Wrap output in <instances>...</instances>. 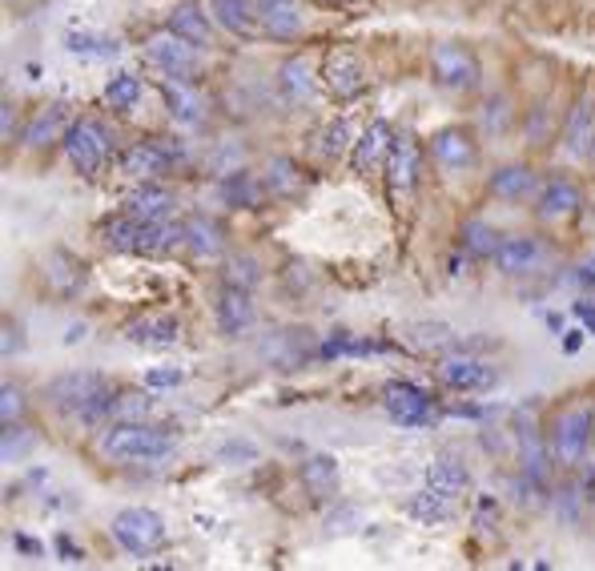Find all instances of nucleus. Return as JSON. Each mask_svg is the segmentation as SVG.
Masks as SVG:
<instances>
[{"label":"nucleus","instance_id":"nucleus-55","mask_svg":"<svg viewBox=\"0 0 595 571\" xmlns=\"http://www.w3.org/2000/svg\"><path fill=\"white\" fill-rule=\"evenodd\" d=\"M77 338H85V326H77V322H73V326H69V331H65V343L73 346V343H77Z\"/></svg>","mask_w":595,"mask_h":571},{"label":"nucleus","instance_id":"nucleus-3","mask_svg":"<svg viewBox=\"0 0 595 571\" xmlns=\"http://www.w3.org/2000/svg\"><path fill=\"white\" fill-rule=\"evenodd\" d=\"M109 250L121 253H170L173 246H186V222H141L133 213H121L101 226Z\"/></svg>","mask_w":595,"mask_h":571},{"label":"nucleus","instance_id":"nucleus-43","mask_svg":"<svg viewBox=\"0 0 595 571\" xmlns=\"http://www.w3.org/2000/svg\"><path fill=\"white\" fill-rule=\"evenodd\" d=\"M563 282H568V286H575V290L595 294V253H587L583 262H575V266L563 274Z\"/></svg>","mask_w":595,"mask_h":571},{"label":"nucleus","instance_id":"nucleus-44","mask_svg":"<svg viewBox=\"0 0 595 571\" xmlns=\"http://www.w3.org/2000/svg\"><path fill=\"white\" fill-rule=\"evenodd\" d=\"M225 282H230V286H241V290H250L253 282H258V262H253V258H234L230 270H225Z\"/></svg>","mask_w":595,"mask_h":571},{"label":"nucleus","instance_id":"nucleus-47","mask_svg":"<svg viewBox=\"0 0 595 571\" xmlns=\"http://www.w3.org/2000/svg\"><path fill=\"white\" fill-rule=\"evenodd\" d=\"M346 137H350V129H346V117H343V121H334L331 129H326V141H322V153H326V158H338V153H346V146H350Z\"/></svg>","mask_w":595,"mask_h":571},{"label":"nucleus","instance_id":"nucleus-30","mask_svg":"<svg viewBox=\"0 0 595 571\" xmlns=\"http://www.w3.org/2000/svg\"><path fill=\"white\" fill-rule=\"evenodd\" d=\"M45 278H49V286H53L57 294L73 298V294L85 286V266H80L77 258H69L65 250H53L49 262H45Z\"/></svg>","mask_w":595,"mask_h":571},{"label":"nucleus","instance_id":"nucleus-20","mask_svg":"<svg viewBox=\"0 0 595 571\" xmlns=\"http://www.w3.org/2000/svg\"><path fill=\"white\" fill-rule=\"evenodd\" d=\"M391 141H395V134H391V125L386 121H371L367 129H362V137L355 141V173H374L379 165H386V153H391Z\"/></svg>","mask_w":595,"mask_h":571},{"label":"nucleus","instance_id":"nucleus-29","mask_svg":"<svg viewBox=\"0 0 595 571\" xmlns=\"http://www.w3.org/2000/svg\"><path fill=\"white\" fill-rule=\"evenodd\" d=\"M302 483L314 499H334V492H338V463H334V455H310L302 463Z\"/></svg>","mask_w":595,"mask_h":571},{"label":"nucleus","instance_id":"nucleus-6","mask_svg":"<svg viewBox=\"0 0 595 571\" xmlns=\"http://www.w3.org/2000/svg\"><path fill=\"white\" fill-rule=\"evenodd\" d=\"M592 426H595V414L592 407H568L559 414L556 426H551V455H556V467L571 471V467L583 463V455L592 447Z\"/></svg>","mask_w":595,"mask_h":571},{"label":"nucleus","instance_id":"nucleus-36","mask_svg":"<svg viewBox=\"0 0 595 571\" xmlns=\"http://www.w3.org/2000/svg\"><path fill=\"white\" fill-rule=\"evenodd\" d=\"M278 85H282V94L290 97V101H306V97L314 94V69H310V61H306V57H290V61H282Z\"/></svg>","mask_w":595,"mask_h":571},{"label":"nucleus","instance_id":"nucleus-19","mask_svg":"<svg viewBox=\"0 0 595 571\" xmlns=\"http://www.w3.org/2000/svg\"><path fill=\"white\" fill-rule=\"evenodd\" d=\"M426 487H435V492L459 499V495L471 487V471H467V463L455 451H443L426 463Z\"/></svg>","mask_w":595,"mask_h":571},{"label":"nucleus","instance_id":"nucleus-32","mask_svg":"<svg viewBox=\"0 0 595 571\" xmlns=\"http://www.w3.org/2000/svg\"><path fill=\"white\" fill-rule=\"evenodd\" d=\"M262 194H265V182H258L250 170H230L222 177L225 206H246V210H253V206L262 201Z\"/></svg>","mask_w":595,"mask_h":571},{"label":"nucleus","instance_id":"nucleus-26","mask_svg":"<svg viewBox=\"0 0 595 571\" xmlns=\"http://www.w3.org/2000/svg\"><path fill=\"white\" fill-rule=\"evenodd\" d=\"M182 334V322L173 314H146V319H133L125 326V338L133 346H173Z\"/></svg>","mask_w":595,"mask_h":571},{"label":"nucleus","instance_id":"nucleus-15","mask_svg":"<svg viewBox=\"0 0 595 571\" xmlns=\"http://www.w3.org/2000/svg\"><path fill=\"white\" fill-rule=\"evenodd\" d=\"M213 319H218V331L225 338H238L253 326V302H250V290H241V286H230L225 282L222 290H218V306H213Z\"/></svg>","mask_w":595,"mask_h":571},{"label":"nucleus","instance_id":"nucleus-12","mask_svg":"<svg viewBox=\"0 0 595 571\" xmlns=\"http://www.w3.org/2000/svg\"><path fill=\"white\" fill-rule=\"evenodd\" d=\"M431 158H435L438 170L447 173H467L471 165L479 161V149H475V137L459 129V125H447L431 137Z\"/></svg>","mask_w":595,"mask_h":571},{"label":"nucleus","instance_id":"nucleus-22","mask_svg":"<svg viewBox=\"0 0 595 571\" xmlns=\"http://www.w3.org/2000/svg\"><path fill=\"white\" fill-rule=\"evenodd\" d=\"M326 85H331V94L343 97V101L358 97L362 89H367V73H362V61H358L355 53H346V49L331 53V61H326Z\"/></svg>","mask_w":595,"mask_h":571},{"label":"nucleus","instance_id":"nucleus-27","mask_svg":"<svg viewBox=\"0 0 595 571\" xmlns=\"http://www.w3.org/2000/svg\"><path fill=\"white\" fill-rule=\"evenodd\" d=\"M540 262V241L531 238V234H511V238H503L499 253H495V266L503 274H523Z\"/></svg>","mask_w":595,"mask_h":571},{"label":"nucleus","instance_id":"nucleus-1","mask_svg":"<svg viewBox=\"0 0 595 571\" xmlns=\"http://www.w3.org/2000/svg\"><path fill=\"white\" fill-rule=\"evenodd\" d=\"M45 399L53 402L61 414H69V419H85V423H94V419L109 414V407H113V386H109L106 374L69 371L45 386Z\"/></svg>","mask_w":595,"mask_h":571},{"label":"nucleus","instance_id":"nucleus-50","mask_svg":"<svg viewBox=\"0 0 595 571\" xmlns=\"http://www.w3.org/2000/svg\"><path fill=\"white\" fill-rule=\"evenodd\" d=\"M21 346H25V338H21V326L4 322V355H13V350H21Z\"/></svg>","mask_w":595,"mask_h":571},{"label":"nucleus","instance_id":"nucleus-2","mask_svg":"<svg viewBox=\"0 0 595 571\" xmlns=\"http://www.w3.org/2000/svg\"><path fill=\"white\" fill-rule=\"evenodd\" d=\"M101 455L113 459V463H158V459H170L173 455V438L170 431L149 423H121L113 419V426L101 431Z\"/></svg>","mask_w":595,"mask_h":571},{"label":"nucleus","instance_id":"nucleus-35","mask_svg":"<svg viewBox=\"0 0 595 571\" xmlns=\"http://www.w3.org/2000/svg\"><path fill=\"white\" fill-rule=\"evenodd\" d=\"M222 226L213 222V218H206V213H194V218H186V246L198 258H213V253H222Z\"/></svg>","mask_w":595,"mask_h":571},{"label":"nucleus","instance_id":"nucleus-39","mask_svg":"<svg viewBox=\"0 0 595 571\" xmlns=\"http://www.w3.org/2000/svg\"><path fill=\"white\" fill-rule=\"evenodd\" d=\"M379 350H386V346L371 343V338H355L350 331H338L322 343L318 355H322V359H362V355H379Z\"/></svg>","mask_w":595,"mask_h":571},{"label":"nucleus","instance_id":"nucleus-52","mask_svg":"<svg viewBox=\"0 0 595 571\" xmlns=\"http://www.w3.org/2000/svg\"><path fill=\"white\" fill-rule=\"evenodd\" d=\"M450 414H459V419H483V407H475V402H463V407H450Z\"/></svg>","mask_w":595,"mask_h":571},{"label":"nucleus","instance_id":"nucleus-14","mask_svg":"<svg viewBox=\"0 0 595 571\" xmlns=\"http://www.w3.org/2000/svg\"><path fill=\"white\" fill-rule=\"evenodd\" d=\"M158 89L177 125H201V121H206V97L198 94L194 77H170V73H165V80H161Z\"/></svg>","mask_w":595,"mask_h":571},{"label":"nucleus","instance_id":"nucleus-11","mask_svg":"<svg viewBox=\"0 0 595 571\" xmlns=\"http://www.w3.org/2000/svg\"><path fill=\"white\" fill-rule=\"evenodd\" d=\"M419 158H423V146L414 134H398L391 141V153H386V186L391 194H410L414 182H419Z\"/></svg>","mask_w":595,"mask_h":571},{"label":"nucleus","instance_id":"nucleus-18","mask_svg":"<svg viewBox=\"0 0 595 571\" xmlns=\"http://www.w3.org/2000/svg\"><path fill=\"white\" fill-rule=\"evenodd\" d=\"M73 109L65 105V101H53V105H40L37 113H33V121H28L25 129V146L28 149H40L49 146V141H57V137L69 134V125H73Z\"/></svg>","mask_w":595,"mask_h":571},{"label":"nucleus","instance_id":"nucleus-34","mask_svg":"<svg viewBox=\"0 0 595 571\" xmlns=\"http://www.w3.org/2000/svg\"><path fill=\"white\" fill-rule=\"evenodd\" d=\"M65 49L77 57H94V61H109L121 53V40L109 33H89V28H73L65 33Z\"/></svg>","mask_w":595,"mask_h":571},{"label":"nucleus","instance_id":"nucleus-8","mask_svg":"<svg viewBox=\"0 0 595 571\" xmlns=\"http://www.w3.org/2000/svg\"><path fill=\"white\" fill-rule=\"evenodd\" d=\"M146 53L149 61H153L161 73H170V77H194V73H201V45L177 37L173 28L153 33V37L146 40Z\"/></svg>","mask_w":595,"mask_h":571},{"label":"nucleus","instance_id":"nucleus-46","mask_svg":"<svg viewBox=\"0 0 595 571\" xmlns=\"http://www.w3.org/2000/svg\"><path fill=\"white\" fill-rule=\"evenodd\" d=\"M21 411H25V395H21L13 383H4V390H0V419H4V423H13Z\"/></svg>","mask_w":595,"mask_h":571},{"label":"nucleus","instance_id":"nucleus-21","mask_svg":"<svg viewBox=\"0 0 595 571\" xmlns=\"http://www.w3.org/2000/svg\"><path fill=\"white\" fill-rule=\"evenodd\" d=\"M170 210H173V194L161 186L158 177L141 182V186H137L129 198H125V213L141 218V222H165V218H170Z\"/></svg>","mask_w":595,"mask_h":571},{"label":"nucleus","instance_id":"nucleus-5","mask_svg":"<svg viewBox=\"0 0 595 571\" xmlns=\"http://www.w3.org/2000/svg\"><path fill=\"white\" fill-rule=\"evenodd\" d=\"M109 527H113V539L133 556H153L165 544V519L153 507H125L113 516Z\"/></svg>","mask_w":595,"mask_h":571},{"label":"nucleus","instance_id":"nucleus-31","mask_svg":"<svg viewBox=\"0 0 595 571\" xmlns=\"http://www.w3.org/2000/svg\"><path fill=\"white\" fill-rule=\"evenodd\" d=\"M165 28H173L177 37L194 40V45H213V33H210V21H206V13H201L198 4H177V9H170V16H165Z\"/></svg>","mask_w":595,"mask_h":571},{"label":"nucleus","instance_id":"nucleus-13","mask_svg":"<svg viewBox=\"0 0 595 571\" xmlns=\"http://www.w3.org/2000/svg\"><path fill=\"white\" fill-rule=\"evenodd\" d=\"M516 443H519V471L547 483L551 467H556V455H551V438L543 435L535 423L519 419V423H516Z\"/></svg>","mask_w":595,"mask_h":571},{"label":"nucleus","instance_id":"nucleus-4","mask_svg":"<svg viewBox=\"0 0 595 571\" xmlns=\"http://www.w3.org/2000/svg\"><path fill=\"white\" fill-rule=\"evenodd\" d=\"M61 141H65L69 165H73L80 177H97V173L106 170L109 153H113L106 125H101L97 117H77L73 125H69V134L61 137Z\"/></svg>","mask_w":595,"mask_h":571},{"label":"nucleus","instance_id":"nucleus-49","mask_svg":"<svg viewBox=\"0 0 595 571\" xmlns=\"http://www.w3.org/2000/svg\"><path fill=\"white\" fill-rule=\"evenodd\" d=\"M161 149H165V158L170 161H182L186 158V146H182V137H153Z\"/></svg>","mask_w":595,"mask_h":571},{"label":"nucleus","instance_id":"nucleus-40","mask_svg":"<svg viewBox=\"0 0 595 571\" xmlns=\"http://www.w3.org/2000/svg\"><path fill=\"white\" fill-rule=\"evenodd\" d=\"M106 101L113 109H133L141 101V77L137 73H113L106 80Z\"/></svg>","mask_w":595,"mask_h":571},{"label":"nucleus","instance_id":"nucleus-51","mask_svg":"<svg viewBox=\"0 0 595 571\" xmlns=\"http://www.w3.org/2000/svg\"><path fill=\"white\" fill-rule=\"evenodd\" d=\"M575 319L583 322V331L595 334V306L592 302H575Z\"/></svg>","mask_w":595,"mask_h":571},{"label":"nucleus","instance_id":"nucleus-42","mask_svg":"<svg viewBox=\"0 0 595 571\" xmlns=\"http://www.w3.org/2000/svg\"><path fill=\"white\" fill-rule=\"evenodd\" d=\"M218 459H222V463H230V467L253 463V459H258V443H250V438H230V443H222Z\"/></svg>","mask_w":595,"mask_h":571},{"label":"nucleus","instance_id":"nucleus-24","mask_svg":"<svg viewBox=\"0 0 595 571\" xmlns=\"http://www.w3.org/2000/svg\"><path fill=\"white\" fill-rule=\"evenodd\" d=\"M213 21L234 33V37H253L262 33V21H258V4L253 0H210Z\"/></svg>","mask_w":595,"mask_h":571},{"label":"nucleus","instance_id":"nucleus-53","mask_svg":"<svg viewBox=\"0 0 595 571\" xmlns=\"http://www.w3.org/2000/svg\"><path fill=\"white\" fill-rule=\"evenodd\" d=\"M583 334L587 331H568V338H563V350H568V355H575V350L583 346Z\"/></svg>","mask_w":595,"mask_h":571},{"label":"nucleus","instance_id":"nucleus-25","mask_svg":"<svg viewBox=\"0 0 595 571\" xmlns=\"http://www.w3.org/2000/svg\"><path fill=\"white\" fill-rule=\"evenodd\" d=\"M563 141H568V153L571 158H587L595 153V105L592 97H580L575 109L568 117V129H563Z\"/></svg>","mask_w":595,"mask_h":571},{"label":"nucleus","instance_id":"nucleus-28","mask_svg":"<svg viewBox=\"0 0 595 571\" xmlns=\"http://www.w3.org/2000/svg\"><path fill=\"white\" fill-rule=\"evenodd\" d=\"M535 170H528V165H503V170L491 173V194L503 201H523L535 194Z\"/></svg>","mask_w":595,"mask_h":571},{"label":"nucleus","instance_id":"nucleus-23","mask_svg":"<svg viewBox=\"0 0 595 571\" xmlns=\"http://www.w3.org/2000/svg\"><path fill=\"white\" fill-rule=\"evenodd\" d=\"M121 173H129V177H137V182H149V177H158V173H165L173 165L170 158H165V149L149 137V141H133L125 153H121Z\"/></svg>","mask_w":595,"mask_h":571},{"label":"nucleus","instance_id":"nucleus-9","mask_svg":"<svg viewBox=\"0 0 595 571\" xmlns=\"http://www.w3.org/2000/svg\"><path fill=\"white\" fill-rule=\"evenodd\" d=\"M383 407H386V414H391V423H398V426H431V419H435V402H431V395H426L423 386L402 383V378L383 386Z\"/></svg>","mask_w":595,"mask_h":571},{"label":"nucleus","instance_id":"nucleus-16","mask_svg":"<svg viewBox=\"0 0 595 571\" xmlns=\"http://www.w3.org/2000/svg\"><path fill=\"white\" fill-rule=\"evenodd\" d=\"M580 186L571 182V177H547L535 194V213H540L543 222H559V218H571V213L580 210Z\"/></svg>","mask_w":595,"mask_h":571},{"label":"nucleus","instance_id":"nucleus-48","mask_svg":"<svg viewBox=\"0 0 595 571\" xmlns=\"http://www.w3.org/2000/svg\"><path fill=\"white\" fill-rule=\"evenodd\" d=\"M57 551H61V559H65V563H85V551H77L69 535H57Z\"/></svg>","mask_w":595,"mask_h":571},{"label":"nucleus","instance_id":"nucleus-38","mask_svg":"<svg viewBox=\"0 0 595 571\" xmlns=\"http://www.w3.org/2000/svg\"><path fill=\"white\" fill-rule=\"evenodd\" d=\"M503 246V234L491 222H483V218H471V222H463V250L471 253V258H495Z\"/></svg>","mask_w":595,"mask_h":571},{"label":"nucleus","instance_id":"nucleus-10","mask_svg":"<svg viewBox=\"0 0 595 571\" xmlns=\"http://www.w3.org/2000/svg\"><path fill=\"white\" fill-rule=\"evenodd\" d=\"M438 378H443V386L459 390V395H479V390H491V386L499 383L495 367L483 359H471V355H447V359H438Z\"/></svg>","mask_w":595,"mask_h":571},{"label":"nucleus","instance_id":"nucleus-37","mask_svg":"<svg viewBox=\"0 0 595 571\" xmlns=\"http://www.w3.org/2000/svg\"><path fill=\"white\" fill-rule=\"evenodd\" d=\"M265 194H274V198H294L298 189H302V173H298V165H294L290 158H274L270 165H265Z\"/></svg>","mask_w":595,"mask_h":571},{"label":"nucleus","instance_id":"nucleus-54","mask_svg":"<svg viewBox=\"0 0 595 571\" xmlns=\"http://www.w3.org/2000/svg\"><path fill=\"white\" fill-rule=\"evenodd\" d=\"M13 547H21V551H28V556H40V544H33V539H25V535H16Z\"/></svg>","mask_w":595,"mask_h":571},{"label":"nucleus","instance_id":"nucleus-45","mask_svg":"<svg viewBox=\"0 0 595 571\" xmlns=\"http://www.w3.org/2000/svg\"><path fill=\"white\" fill-rule=\"evenodd\" d=\"M182 378H186L182 367H153V371H146L149 390H170V386H182Z\"/></svg>","mask_w":595,"mask_h":571},{"label":"nucleus","instance_id":"nucleus-41","mask_svg":"<svg viewBox=\"0 0 595 571\" xmlns=\"http://www.w3.org/2000/svg\"><path fill=\"white\" fill-rule=\"evenodd\" d=\"M146 390H149V386H146ZM146 390L117 395V399H113V407H109V414H113V419H121V423H146L149 411H153V399H149Z\"/></svg>","mask_w":595,"mask_h":571},{"label":"nucleus","instance_id":"nucleus-7","mask_svg":"<svg viewBox=\"0 0 595 571\" xmlns=\"http://www.w3.org/2000/svg\"><path fill=\"white\" fill-rule=\"evenodd\" d=\"M431 77L438 89L471 94V89H479V57L459 40H443L431 49Z\"/></svg>","mask_w":595,"mask_h":571},{"label":"nucleus","instance_id":"nucleus-33","mask_svg":"<svg viewBox=\"0 0 595 571\" xmlns=\"http://www.w3.org/2000/svg\"><path fill=\"white\" fill-rule=\"evenodd\" d=\"M407 511L419 519V523H431V527H435V523H447V519L455 516V499L435 492V487H423V492H414L407 499Z\"/></svg>","mask_w":595,"mask_h":571},{"label":"nucleus","instance_id":"nucleus-17","mask_svg":"<svg viewBox=\"0 0 595 571\" xmlns=\"http://www.w3.org/2000/svg\"><path fill=\"white\" fill-rule=\"evenodd\" d=\"M258 4V21L262 33L274 40L302 37V4L298 0H253Z\"/></svg>","mask_w":595,"mask_h":571}]
</instances>
